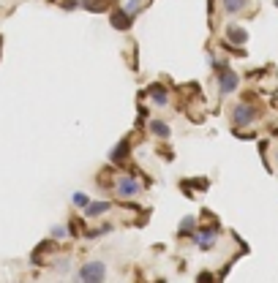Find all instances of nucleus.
I'll return each instance as SVG.
<instances>
[{"label": "nucleus", "instance_id": "1", "mask_svg": "<svg viewBox=\"0 0 278 283\" xmlns=\"http://www.w3.org/2000/svg\"><path fill=\"white\" fill-rule=\"evenodd\" d=\"M107 281V264L101 259L85 261L77 272V283H104Z\"/></svg>", "mask_w": 278, "mask_h": 283}, {"label": "nucleus", "instance_id": "2", "mask_svg": "<svg viewBox=\"0 0 278 283\" xmlns=\"http://www.w3.org/2000/svg\"><path fill=\"white\" fill-rule=\"evenodd\" d=\"M256 106L254 104H235L232 106V112H229V117H232V123L237 125V128H243V125H251L256 120Z\"/></svg>", "mask_w": 278, "mask_h": 283}, {"label": "nucleus", "instance_id": "3", "mask_svg": "<svg viewBox=\"0 0 278 283\" xmlns=\"http://www.w3.org/2000/svg\"><path fill=\"white\" fill-rule=\"evenodd\" d=\"M115 191H118L120 199H134L139 191H142V185H139V180L131 174H120L118 180H115Z\"/></svg>", "mask_w": 278, "mask_h": 283}, {"label": "nucleus", "instance_id": "4", "mask_svg": "<svg viewBox=\"0 0 278 283\" xmlns=\"http://www.w3.org/2000/svg\"><path fill=\"white\" fill-rule=\"evenodd\" d=\"M216 240H218V229H216V226H205V229L194 231V242L202 251H210V248L216 245Z\"/></svg>", "mask_w": 278, "mask_h": 283}, {"label": "nucleus", "instance_id": "5", "mask_svg": "<svg viewBox=\"0 0 278 283\" xmlns=\"http://www.w3.org/2000/svg\"><path fill=\"white\" fill-rule=\"evenodd\" d=\"M237 85H240V77H237V74H232V71H221V77H218V93L221 95L235 93Z\"/></svg>", "mask_w": 278, "mask_h": 283}, {"label": "nucleus", "instance_id": "6", "mask_svg": "<svg viewBox=\"0 0 278 283\" xmlns=\"http://www.w3.org/2000/svg\"><path fill=\"white\" fill-rule=\"evenodd\" d=\"M109 210V201H90V207H85V218H98Z\"/></svg>", "mask_w": 278, "mask_h": 283}, {"label": "nucleus", "instance_id": "7", "mask_svg": "<svg viewBox=\"0 0 278 283\" xmlns=\"http://www.w3.org/2000/svg\"><path fill=\"white\" fill-rule=\"evenodd\" d=\"M150 134H155L158 139H169V134H172V128L164 123V120H158V117H153L150 120Z\"/></svg>", "mask_w": 278, "mask_h": 283}, {"label": "nucleus", "instance_id": "8", "mask_svg": "<svg viewBox=\"0 0 278 283\" xmlns=\"http://www.w3.org/2000/svg\"><path fill=\"white\" fill-rule=\"evenodd\" d=\"M226 38H229L232 44H246L248 41V33L243 28H235V25H232V28H226Z\"/></svg>", "mask_w": 278, "mask_h": 283}, {"label": "nucleus", "instance_id": "9", "mask_svg": "<svg viewBox=\"0 0 278 283\" xmlns=\"http://www.w3.org/2000/svg\"><path fill=\"white\" fill-rule=\"evenodd\" d=\"M248 0H224V14H240L246 11Z\"/></svg>", "mask_w": 278, "mask_h": 283}, {"label": "nucleus", "instance_id": "10", "mask_svg": "<svg viewBox=\"0 0 278 283\" xmlns=\"http://www.w3.org/2000/svg\"><path fill=\"white\" fill-rule=\"evenodd\" d=\"M150 101H153L155 106H166V90L161 87V85H153V87H150Z\"/></svg>", "mask_w": 278, "mask_h": 283}, {"label": "nucleus", "instance_id": "11", "mask_svg": "<svg viewBox=\"0 0 278 283\" xmlns=\"http://www.w3.org/2000/svg\"><path fill=\"white\" fill-rule=\"evenodd\" d=\"M194 229H196V218L194 215H185L183 221H180V234H194Z\"/></svg>", "mask_w": 278, "mask_h": 283}, {"label": "nucleus", "instance_id": "12", "mask_svg": "<svg viewBox=\"0 0 278 283\" xmlns=\"http://www.w3.org/2000/svg\"><path fill=\"white\" fill-rule=\"evenodd\" d=\"M109 231H112V224H104V226H98V229L85 231V237H101V234H109Z\"/></svg>", "mask_w": 278, "mask_h": 283}, {"label": "nucleus", "instance_id": "13", "mask_svg": "<svg viewBox=\"0 0 278 283\" xmlns=\"http://www.w3.org/2000/svg\"><path fill=\"white\" fill-rule=\"evenodd\" d=\"M68 237V226H52V240H65Z\"/></svg>", "mask_w": 278, "mask_h": 283}, {"label": "nucleus", "instance_id": "14", "mask_svg": "<svg viewBox=\"0 0 278 283\" xmlns=\"http://www.w3.org/2000/svg\"><path fill=\"white\" fill-rule=\"evenodd\" d=\"M74 204L85 210V207H90V196L88 194H74Z\"/></svg>", "mask_w": 278, "mask_h": 283}, {"label": "nucleus", "instance_id": "15", "mask_svg": "<svg viewBox=\"0 0 278 283\" xmlns=\"http://www.w3.org/2000/svg\"><path fill=\"white\" fill-rule=\"evenodd\" d=\"M139 3H142V0H125V14H136Z\"/></svg>", "mask_w": 278, "mask_h": 283}, {"label": "nucleus", "instance_id": "16", "mask_svg": "<svg viewBox=\"0 0 278 283\" xmlns=\"http://www.w3.org/2000/svg\"><path fill=\"white\" fill-rule=\"evenodd\" d=\"M199 283H210V275H202V278H199Z\"/></svg>", "mask_w": 278, "mask_h": 283}, {"label": "nucleus", "instance_id": "17", "mask_svg": "<svg viewBox=\"0 0 278 283\" xmlns=\"http://www.w3.org/2000/svg\"><path fill=\"white\" fill-rule=\"evenodd\" d=\"M276 161H278V150H276Z\"/></svg>", "mask_w": 278, "mask_h": 283}]
</instances>
